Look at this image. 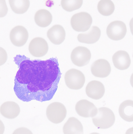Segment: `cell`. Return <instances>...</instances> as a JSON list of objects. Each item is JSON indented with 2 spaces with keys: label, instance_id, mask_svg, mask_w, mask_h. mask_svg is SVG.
Returning <instances> with one entry per match:
<instances>
[{
  "label": "cell",
  "instance_id": "1",
  "mask_svg": "<svg viewBox=\"0 0 133 134\" xmlns=\"http://www.w3.org/2000/svg\"><path fill=\"white\" fill-rule=\"evenodd\" d=\"M14 61L19 69L15 77L14 90L20 100L43 102L53 98L61 75L57 59L31 60L18 55Z\"/></svg>",
  "mask_w": 133,
  "mask_h": 134
},
{
  "label": "cell",
  "instance_id": "2",
  "mask_svg": "<svg viewBox=\"0 0 133 134\" xmlns=\"http://www.w3.org/2000/svg\"><path fill=\"white\" fill-rule=\"evenodd\" d=\"M92 120L94 124L98 129H107L113 126L115 116L111 109L102 107L98 109L97 114L93 117Z\"/></svg>",
  "mask_w": 133,
  "mask_h": 134
},
{
  "label": "cell",
  "instance_id": "3",
  "mask_svg": "<svg viewBox=\"0 0 133 134\" xmlns=\"http://www.w3.org/2000/svg\"><path fill=\"white\" fill-rule=\"evenodd\" d=\"M67 110L65 106L59 102H54L48 105L46 110L48 119L52 122L58 124L62 122L66 117Z\"/></svg>",
  "mask_w": 133,
  "mask_h": 134
},
{
  "label": "cell",
  "instance_id": "4",
  "mask_svg": "<svg viewBox=\"0 0 133 134\" xmlns=\"http://www.w3.org/2000/svg\"><path fill=\"white\" fill-rule=\"evenodd\" d=\"M93 20L91 15L85 12H81L73 15L71 19V26L77 32H84L88 30Z\"/></svg>",
  "mask_w": 133,
  "mask_h": 134
},
{
  "label": "cell",
  "instance_id": "5",
  "mask_svg": "<svg viewBox=\"0 0 133 134\" xmlns=\"http://www.w3.org/2000/svg\"><path fill=\"white\" fill-rule=\"evenodd\" d=\"M65 80L67 86L73 90L81 89L85 82V77L83 73L75 69L68 70L65 75Z\"/></svg>",
  "mask_w": 133,
  "mask_h": 134
},
{
  "label": "cell",
  "instance_id": "6",
  "mask_svg": "<svg viewBox=\"0 0 133 134\" xmlns=\"http://www.w3.org/2000/svg\"><path fill=\"white\" fill-rule=\"evenodd\" d=\"M90 51L86 47L78 46L74 48L71 55V59L73 64L78 67L87 65L91 58Z\"/></svg>",
  "mask_w": 133,
  "mask_h": 134
},
{
  "label": "cell",
  "instance_id": "7",
  "mask_svg": "<svg viewBox=\"0 0 133 134\" xmlns=\"http://www.w3.org/2000/svg\"><path fill=\"white\" fill-rule=\"evenodd\" d=\"M127 32L125 24L121 21H115L109 24L107 28L108 37L112 40L119 41L124 38Z\"/></svg>",
  "mask_w": 133,
  "mask_h": 134
},
{
  "label": "cell",
  "instance_id": "8",
  "mask_svg": "<svg viewBox=\"0 0 133 134\" xmlns=\"http://www.w3.org/2000/svg\"><path fill=\"white\" fill-rule=\"evenodd\" d=\"M29 52L36 57L44 56L47 53L48 46L47 42L44 38L36 37L31 40L29 45Z\"/></svg>",
  "mask_w": 133,
  "mask_h": 134
},
{
  "label": "cell",
  "instance_id": "9",
  "mask_svg": "<svg viewBox=\"0 0 133 134\" xmlns=\"http://www.w3.org/2000/svg\"><path fill=\"white\" fill-rule=\"evenodd\" d=\"M29 37L27 30L22 26H17L12 29L10 33L11 42L15 46L21 47L26 44Z\"/></svg>",
  "mask_w": 133,
  "mask_h": 134
},
{
  "label": "cell",
  "instance_id": "10",
  "mask_svg": "<svg viewBox=\"0 0 133 134\" xmlns=\"http://www.w3.org/2000/svg\"><path fill=\"white\" fill-rule=\"evenodd\" d=\"M75 110L80 116L84 118H93L97 115L98 111L93 103L87 100H81L77 102Z\"/></svg>",
  "mask_w": 133,
  "mask_h": 134
},
{
  "label": "cell",
  "instance_id": "11",
  "mask_svg": "<svg viewBox=\"0 0 133 134\" xmlns=\"http://www.w3.org/2000/svg\"><path fill=\"white\" fill-rule=\"evenodd\" d=\"M111 67L108 61L100 59L94 61L91 66V71L94 76L99 78H105L110 75Z\"/></svg>",
  "mask_w": 133,
  "mask_h": 134
},
{
  "label": "cell",
  "instance_id": "12",
  "mask_svg": "<svg viewBox=\"0 0 133 134\" xmlns=\"http://www.w3.org/2000/svg\"><path fill=\"white\" fill-rule=\"evenodd\" d=\"M86 92L87 96L90 98L99 100L104 96L105 89L102 83L97 80H93L87 85Z\"/></svg>",
  "mask_w": 133,
  "mask_h": 134
},
{
  "label": "cell",
  "instance_id": "13",
  "mask_svg": "<svg viewBox=\"0 0 133 134\" xmlns=\"http://www.w3.org/2000/svg\"><path fill=\"white\" fill-rule=\"evenodd\" d=\"M112 59L114 66L119 70L127 69L131 64L129 55L125 51H118L113 55Z\"/></svg>",
  "mask_w": 133,
  "mask_h": 134
},
{
  "label": "cell",
  "instance_id": "14",
  "mask_svg": "<svg viewBox=\"0 0 133 134\" xmlns=\"http://www.w3.org/2000/svg\"><path fill=\"white\" fill-rule=\"evenodd\" d=\"M47 35L51 42L59 45L65 41L66 32L64 27L60 25H55L48 31Z\"/></svg>",
  "mask_w": 133,
  "mask_h": 134
},
{
  "label": "cell",
  "instance_id": "15",
  "mask_svg": "<svg viewBox=\"0 0 133 134\" xmlns=\"http://www.w3.org/2000/svg\"><path fill=\"white\" fill-rule=\"evenodd\" d=\"M0 111L5 118L11 119L18 116L20 113V109L17 103L14 102L8 101L1 105Z\"/></svg>",
  "mask_w": 133,
  "mask_h": 134
},
{
  "label": "cell",
  "instance_id": "16",
  "mask_svg": "<svg viewBox=\"0 0 133 134\" xmlns=\"http://www.w3.org/2000/svg\"><path fill=\"white\" fill-rule=\"evenodd\" d=\"M101 35L100 28L96 26H93L87 33L80 34L77 36L79 42L86 44H94L97 42Z\"/></svg>",
  "mask_w": 133,
  "mask_h": 134
},
{
  "label": "cell",
  "instance_id": "17",
  "mask_svg": "<svg viewBox=\"0 0 133 134\" xmlns=\"http://www.w3.org/2000/svg\"><path fill=\"white\" fill-rule=\"evenodd\" d=\"M63 131L64 134H84L83 127L79 120L70 117L64 125Z\"/></svg>",
  "mask_w": 133,
  "mask_h": 134
},
{
  "label": "cell",
  "instance_id": "18",
  "mask_svg": "<svg viewBox=\"0 0 133 134\" xmlns=\"http://www.w3.org/2000/svg\"><path fill=\"white\" fill-rule=\"evenodd\" d=\"M119 113L125 121L133 122V101L126 100L123 102L119 106Z\"/></svg>",
  "mask_w": 133,
  "mask_h": 134
},
{
  "label": "cell",
  "instance_id": "19",
  "mask_svg": "<svg viewBox=\"0 0 133 134\" xmlns=\"http://www.w3.org/2000/svg\"><path fill=\"white\" fill-rule=\"evenodd\" d=\"M34 20L37 25L41 27H45L52 22V16L47 9H40L35 13Z\"/></svg>",
  "mask_w": 133,
  "mask_h": 134
},
{
  "label": "cell",
  "instance_id": "20",
  "mask_svg": "<svg viewBox=\"0 0 133 134\" xmlns=\"http://www.w3.org/2000/svg\"><path fill=\"white\" fill-rule=\"evenodd\" d=\"M9 2L12 10L17 14L25 13L30 6V1L28 0H9Z\"/></svg>",
  "mask_w": 133,
  "mask_h": 134
},
{
  "label": "cell",
  "instance_id": "21",
  "mask_svg": "<svg viewBox=\"0 0 133 134\" xmlns=\"http://www.w3.org/2000/svg\"><path fill=\"white\" fill-rule=\"evenodd\" d=\"M97 7L99 13L105 16H108L112 14L115 9V5L111 0L100 1Z\"/></svg>",
  "mask_w": 133,
  "mask_h": 134
},
{
  "label": "cell",
  "instance_id": "22",
  "mask_svg": "<svg viewBox=\"0 0 133 134\" xmlns=\"http://www.w3.org/2000/svg\"><path fill=\"white\" fill-rule=\"evenodd\" d=\"M83 4L82 0H62L61 5L63 9L68 12L79 9Z\"/></svg>",
  "mask_w": 133,
  "mask_h": 134
},
{
  "label": "cell",
  "instance_id": "23",
  "mask_svg": "<svg viewBox=\"0 0 133 134\" xmlns=\"http://www.w3.org/2000/svg\"><path fill=\"white\" fill-rule=\"evenodd\" d=\"M12 134H33L32 132L27 128L22 127L15 130Z\"/></svg>",
  "mask_w": 133,
  "mask_h": 134
},
{
  "label": "cell",
  "instance_id": "24",
  "mask_svg": "<svg viewBox=\"0 0 133 134\" xmlns=\"http://www.w3.org/2000/svg\"><path fill=\"white\" fill-rule=\"evenodd\" d=\"M130 26L131 33L133 35V18H132V19L130 20Z\"/></svg>",
  "mask_w": 133,
  "mask_h": 134
},
{
  "label": "cell",
  "instance_id": "25",
  "mask_svg": "<svg viewBox=\"0 0 133 134\" xmlns=\"http://www.w3.org/2000/svg\"><path fill=\"white\" fill-rule=\"evenodd\" d=\"M125 134H133V127L128 129L126 131Z\"/></svg>",
  "mask_w": 133,
  "mask_h": 134
},
{
  "label": "cell",
  "instance_id": "26",
  "mask_svg": "<svg viewBox=\"0 0 133 134\" xmlns=\"http://www.w3.org/2000/svg\"><path fill=\"white\" fill-rule=\"evenodd\" d=\"M130 82L131 86L133 87V73L131 75V78H130Z\"/></svg>",
  "mask_w": 133,
  "mask_h": 134
},
{
  "label": "cell",
  "instance_id": "27",
  "mask_svg": "<svg viewBox=\"0 0 133 134\" xmlns=\"http://www.w3.org/2000/svg\"><path fill=\"white\" fill-rule=\"evenodd\" d=\"M90 134H100L98 133H91Z\"/></svg>",
  "mask_w": 133,
  "mask_h": 134
},
{
  "label": "cell",
  "instance_id": "28",
  "mask_svg": "<svg viewBox=\"0 0 133 134\" xmlns=\"http://www.w3.org/2000/svg\"></svg>",
  "mask_w": 133,
  "mask_h": 134
}]
</instances>
